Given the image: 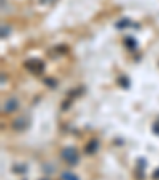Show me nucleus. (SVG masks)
<instances>
[{
	"label": "nucleus",
	"instance_id": "1",
	"mask_svg": "<svg viewBox=\"0 0 159 180\" xmlns=\"http://www.w3.org/2000/svg\"><path fill=\"white\" fill-rule=\"evenodd\" d=\"M62 180H78V179H76V175H73V174L65 172V174H62Z\"/></svg>",
	"mask_w": 159,
	"mask_h": 180
},
{
	"label": "nucleus",
	"instance_id": "2",
	"mask_svg": "<svg viewBox=\"0 0 159 180\" xmlns=\"http://www.w3.org/2000/svg\"><path fill=\"white\" fill-rule=\"evenodd\" d=\"M154 177H159V171H156V172H154Z\"/></svg>",
	"mask_w": 159,
	"mask_h": 180
}]
</instances>
